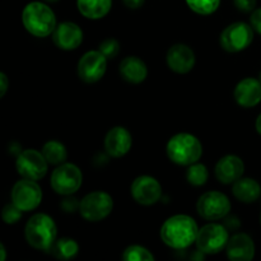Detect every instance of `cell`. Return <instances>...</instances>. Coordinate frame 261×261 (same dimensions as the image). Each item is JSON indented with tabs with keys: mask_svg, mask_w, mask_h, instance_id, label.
<instances>
[{
	"mask_svg": "<svg viewBox=\"0 0 261 261\" xmlns=\"http://www.w3.org/2000/svg\"><path fill=\"white\" fill-rule=\"evenodd\" d=\"M199 227L195 219L186 214L170 217L161 227V240L175 250L189 249L196 242Z\"/></svg>",
	"mask_w": 261,
	"mask_h": 261,
	"instance_id": "1",
	"label": "cell"
},
{
	"mask_svg": "<svg viewBox=\"0 0 261 261\" xmlns=\"http://www.w3.org/2000/svg\"><path fill=\"white\" fill-rule=\"evenodd\" d=\"M22 22L25 30L36 37H47L56 28V17L48 5L41 2L28 3L22 12Z\"/></svg>",
	"mask_w": 261,
	"mask_h": 261,
	"instance_id": "2",
	"label": "cell"
},
{
	"mask_svg": "<svg viewBox=\"0 0 261 261\" xmlns=\"http://www.w3.org/2000/svg\"><path fill=\"white\" fill-rule=\"evenodd\" d=\"M25 241L33 249L48 251L51 245L58 239V227L50 216L37 213L28 219L24 228Z\"/></svg>",
	"mask_w": 261,
	"mask_h": 261,
	"instance_id": "3",
	"label": "cell"
},
{
	"mask_svg": "<svg viewBox=\"0 0 261 261\" xmlns=\"http://www.w3.org/2000/svg\"><path fill=\"white\" fill-rule=\"evenodd\" d=\"M166 152L171 162L178 166H190L199 162L203 155V145L195 135L178 133L168 140Z\"/></svg>",
	"mask_w": 261,
	"mask_h": 261,
	"instance_id": "4",
	"label": "cell"
},
{
	"mask_svg": "<svg viewBox=\"0 0 261 261\" xmlns=\"http://www.w3.org/2000/svg\"><path fill=\"white\" fill-rule=\"evenodd\" d=\"M83 184V173L74 163L64 162L51 173L50 185L59 195H73Z\"/></svg>",
	"mask_w": 261,
	"mask_h": 261,
	"instance_id": "5",
	"label": "cell"
},
{
	"mask_svg": "<svg viewBox=\"0 0 261 261\" xmlns=\"http://www.w3.org/2000/svg\"><path fill=\"white\" fill-rule=\"evenodd\" d=\"M114 209V199L106 191H92L81 200L79 213L88 222H101L106 219Z\"/></svg>",
	"mask_w": 261,
	"mask_h": 261,
	"instance_id": "6",
	"label": "cell"
},
{
	"mask_svg": "<svg viewBox=\"0 0 261 261\" xmlns=\"http://www.w3.org/2000/svg\"><path fill=\"white\" fill-rule=\"evenodd\" d=\"M228 229L224 224L208 223L199 228L196 247L205 255L219 254L227 247L229 241Z\"/></svg>",
	"mask_w": 261,
	"mask_h": 261,
	"instance_id": "7",
	"label": "cell"
},
{
	"mask_svg": "<svg viewBox=\"0 0 261 261\" xmlns=\"http://www.w3.org/2000/svg\"><path fill=\"white\" fill-rule=\"evenodd\" d=\"M254 41V28L245 22H234L227 25L221 33L219 43L228 53L246 50Z\"/></svg>",
	"mask_w": 261,
	"mask_h": 261,
	"instance_id": "8",
	"label": "cell"
},
{
	"mask_svg": "<svg viewBox=\"0 0 261 261\" xmlns=\"http://www.w3.org/2000/svg\"><path fill=\"white\" fill-rule=\"evenodd\" d=\"M196 211L199 216L206 221H219L229 214L231 201L228 196L221 191H206L199 198Z\"/></svg>",
	"mask_w": 261,
	"mask_h": 261,
	"instance_id": "9",
	"label": "cell"
},
{
	"mask_svg": "<svg viewBox=\"0 0 261 261\" xmlns=\"http://www.w3.org/2000/svg\"><path fill=\"white\" fill-rule=\"evenodd\" d=\"M15 168L22 178L38 181L47 173L48 162L40 150L24 149L18 154Z\"/></svg>",
	"mask_w": 261,
	"mask_h": 261,
	"instance_id": "10",
	"label": "cell"
},
{
	"mask_svg": "<svg viewBox=\"0 0 261 261\" xmlns=\"http://www.w3.org/2000/svg\"><path fill=\"white\" fill-rule=\"evenodd\" d=\"M10 198L22 212L35 211L42 201V189L37 181L23 178L14 184Z\"/></svg>",
	"mask_w": 261,
	"mask_h": 261,
	"instance_id": "11",
	"label": "cell"
},
{
	"mask_svg": "<svg viewBox=\"0 0 261 261\" xmlns=\"http://www.w3.org/2000/svg\"><path fill=\"white\" fill-rule=\"evenodd\" d=\"M109 59L99 50H92L84 54L78 61V76L86 83H96L103 78L107 70Z\"/></svg>",
	"mask_w": 261,
	"mask_h": 261,
	"instance_id": "12",
	"label": "cell"
},
{
	"mask_svg": "<svg viewBox=\"0 0 261 261\" xmlns=\"http://www.w3.org/2000/svg\"><path fill=\"white\" fill-rule=\"evenodd\" d=\"M132 196L140 205L149 206L155 204L162 198V186L157 178L148 175L138 176L132 184Z\"/></svg>",
	"mask_w": 261,
	"mask_h": 261,
	"instance_id": "13",
	"label": "cell"
},
{
	"mask_svg": "<svg viewBox=\"0 0 261 261\" xmlns=\"http://www.w3.org/2000/svg\"><path fill=\"white\" fill-rule=\"evenodd\" d=\"M166 61L172 71L177 74H186L195 66V53L185 43H176L168 48Z\"/></svg>",
	"mask_w": 261,
	"mask_h": 261,
	"instance_id": "14",
	"label": "cell"
},
{
	"mask_svg": "<svg viewBox=\"0 0 261 261\" xmlns=\"http://www.w3.org/2000/svg\"><path fill=\"white\" fill-rule=\"evenodd\" d=\"M133 145V137L124 126H114L105 137V150L112 158H121L127 154Z\"/></svg>",
	"mask_w": 261,
	"mask_h": 261,
	"instance_id": "15",
	"label": "cell"
},
{
	"mask_svg": "<svg viewBox=\"0 0 261 261\" xmlns=\"http://www.w3.org/2000/svg\"><path fill=\"white\" fill-rule=\"evenodd\" d=\"M53 41L61 50H75L83 42V31L74 22H61L53 32Z\"/></svg>",
	"mask_w": 261,
	"mask_h": 261,
	"instance_id": "16",
	"label": "cell"
},
{
	"mask_svg": "<svg viewBox=\"0 0 261 261\" xmlns=\"http://www.w3.org/2000/svg\"><path fill=\"white\" fill-rule=\"evenodd\" d=\"M245 172V163L239 155L234 154H227L222 157L221 160L217 162L216 173L217 180L224 185H233L239 178L244 176Z\"/></svg>",
	"mask_w": 261,
	"mask_h": 261,
	"instance_id": "17",
	"label": "cell"
},
{
	"mask_svg": "<svg viewBox=\"0 0 261 261\" xmlns=\"http://www.w3.org/2000/svg\"><path fill=\"white\" fill-rule=\"evenodd\" d=\"M234 101L245 109L255 107L261 102V82L249 76L237 83L233 92Z\"/></svg>",
	"mask_w": 261,
	"mask_h": 261,
	"instance_id": "18",
	"label": "cell"
},
{
	"mask_svg": "<svg viewBox=\"0 0 261 261\" xmlns=\"http://www.w3.org/2000/svg\"><path fill=\"white\" fill-rule=\"evenodd\" d=\"M226 252L231 261H251L255 256V244L249 234L239 232L229 237Z\"/></svg>",
	"mask_w": 261,
	"mask_h": 261,
	"instance_id": "19",
	"label": "cell"
},
{
	"mask_svg": "<svg viewBox=\"0 0 261 261\" xmlns=\"http://www.w3.org/2000/svg\"><path fill=\"white\" fill-rule=\"evenodd\" d=\"M119 70L122 79L133 84L142 83L148 75L147 64L138 56H126L120 63Z\"/></svg>",
	"mask_w": 261,
	"mask_h": 261,
	"instance_id": "20",
	"label": "cell"
},
{
	"mask_svg": "<svg viewBox=\"0 0 261 261\" xmlns=\"http://www.w3.org/2000/svg\"><path fill=\"white\" fill-rule=\"evenodd\" d=\"M232 194L241 203H254L261 195V188L256 180L251 177H244L236 181L232 186Z\"/></svg>",
	"mask_w": 261,
	"mask_h": 261,
	"instance_id": "21",
	"label": "cell"
},
{
	"mask_svg": "<svg viewBox=\"0 0 261 261\" xmlns=\"http://www.w3.org/2000/svg\"><path fill=\"white\" fill-rule=\"evenodd\" d=\"M76 7L87 19H101L111 10L112 0H76Z\"/></svg>",
	"mask_w": 261,
	"mask_h": 261,
	"instance_id": "22",
	"label": "cell"
},
{
	"mask_svg": "<svg viewBox=\"0 0 261 261\" xmlns=\"http://www.w3.org/2000/svg\"><path fill=\"white\" fill-rule=\"evenodd\" d=\"M79 251V245L75 240L69 237L56 239V241L51 245L47 252H50L58 260H70L76 256Z\"/></svg>",
	"mask_w": 261,
	"mask_h": 261,
	"instance_id": "23",
	"label": "cell"
},
{
	"mask_svg": "<svg viewBox=\"0 0 261 261\" xmlns=\"http://www.w3.org/2000/svg\"><path fill=\"white\" fill-rule=\"evenodd\" d=\"M41 152L45 155L48 165L53 166L61 165L68 158V150H66L65 145L59 142V140H48V142H46Z\"/></svg>",
	"mask_w": 261,
	"mask_h": 261,
	"instance_id": "24",
	"label": "cell"
},
{
	"mask_svg": "<svg viewBox=\"0 0 261 261\" xmlns=\"http://www.w3.org/2000/svg\"><path fill=\"white\" fill-rule=\"evenodd\" d=\"M209 178V172L206 166L203 163L195 162L193 165L188 166L186 170V180L193 186H203L205 185Z\"/></svg>",
	"mask_w": 261,
	"mask_h": 261,
	"instance_id": "25",
	"label": "cell"
},
{
	"mask_svg": "<svg viewBox=\"0 0 261 261\" xmlns=\"http://www.w3.org/2000/svg\"><path fill=\"white\" fill-rule=\"evenodd\" d=\"M121 259L124 261H154V255L144 246L132 245L122 252Z\"/></svg>",
	"mask_w": 261,
	"mask_h": 261,
	"instance_id": "26",
	"label": "cell"
},
{
	"mask_svg": "<svg viewBox=\"0 0 261 261\" xmlns=\"http://www.w3.org/2000/svg\"><path fill=\"white\" fill-rule=\"evenodd\" d=\"M186 4L198 14L209 15L218 9L221 0H186Z\"/></svg>",
	"mask_w": 261,
	"mask_h": 261,
	"instance_id": "27",
	"label": "cell"
},
{
	"mask_svg": "<svg viewBox=\"0 0 261 261\" xmlns=\"http://www.w3.org/2000/svg\"><path fill=\"white\" fill-rule=\"evenodd\" d=\"M2 218L4 221V223L7 224H14L22 218V211L15 205L14 203L7 204V205L3 208L2 212Z\"/></svg>",
	"mask_w": 261,
	"mask_h": 261,
	"instance_id": "28",
	"label": "cell"
},
{
	"mask_svg": "<svg viewBox=\"0 0 261 261\" xmlns=\"http://www.w3.org/2000/svg\"><path fill=\"white\" fill-rule=\"evenodd\" d=\"M98 50L110 60V59H114L119 55L120 43L115 38H106V40L101 42Z\"/></svg>",
	"mask_w": 261,
	"mask_h": 261,
	"instance_id": "29",
	"label": "cell"
},
{
	"mask_svg": "<svg viewBox=\"0 0 261 261\" xmlns=\"http://www.w3.org/2000/svg\"><path fill=\"white\" fill-rule=\"evenodd\" d=\"M60 208L65 213H74V212L79 211L81 208V201L73 195H66L65 199H63L60 203Z\"/></svg>",
	"mask_w": 261,
	"mask_h": 261,
	"instance_id": "30",
	"label": "cell"
},
{
	"mask_svg": "<svg viewBox=\"0 0 261 261\" xmlns=\"http://www.w3.org/2000/svg\"><path fill=\"white\" fill-rule=\"evenodd\" d=\"M234 7L240 10V12L249 13L254 12L255 7H256V0H233Z\"/></svg>",
	"mask_w": 261,
	"mask_h": 261,
	"instance_id": "31",
	"label": "cell"
},
{
	"mask_svg": "<svg viewBox=\"0 0 261 261\" xmlns=\"http://www.w3.org/2000/svg\"><path fill=\"white\" fill-rule=\"evenodd\" d=\"M250 24L256 31L259 35H261V8H257L254 12H251V17H250Z\"/></svg>",
	"mask_w": 261,
	"mask_h": 261,
	"instance_id": "32",
	"label": "cell"
},
{
	"mask_svg": "<svg viewBox=\"0 0 261 261\" xmlns=\"http://www.w3.org/2000/svg\"><path fill=\"white\" fill-rule=\"evenodd\" d=\"M223 224L228 231H237V229L240 228V226H241V222H240V219L237 218V217L227 216L224 217Z\"/></svg>",
	"mask_w": 261,
	"mask_h": 261,
	"instance_id": "33",
	"label": "cell"
},
{
	"mask_svg": "<svg viewBox=\"0 0 261 261\" xmlns=\"http://www.w3.org/2000/svg\"><path fill=\"white\" fill-rule=\"evenodd\" d=\"M8 88H9V78L5 73H0V98L5 96Z\"/></svg>",
	"mask_w": 261,
	"mask_h": 261,
	"instance_id": "34",
	"label": "cell"
},
{
	"mask_svg": "<svg viewBox=\"0 0 261 261\" xmlns=\"http://www.w3.org/2000/svg\"><path fill=\"white\" fill-rule=\"evenodd\" d=\"M122 3L129 9H139V8H142L144 5L145 0H122Z\"/></svg>",
	"mask_w": 261,
	"mask_h": 261,
	"instance_id": "35",
	"label": "cell"
},
{
	"mask_svg": "<svg viewBox=\"0 0 261 261\" xmlns=\"http://www.w3.org/2000/svg\"><path fill=\"white\" fill-rule=\"evenodd\" d=\"M7 259V250L3 244H0V261H5Z\"/></svg>",
	"mask_w": 261,
	"mask_h": 261,
	"instance_id": "36",
	"label": "cell"
},
{
	"mask_svg": "<svg viewBox=\"0 0 261 261\" xmlns=\"http://www.w3.org/2000/svg\"><path fill=\"white\" fill-rule=\"evenodd\" d=\"M255 127H256V132L261 135V114L257 116L256 122H255Z\"/></svg>",
	"mask_w": 261,
	"mask_h": 261,
	"instance_id": "37",
	"label": "cell"
},
{
	"mask_svg": "<svg viewBox=\"0 0 261 261\" xmlns=\"http://www.w3.org/2000/svg\"><path fill=\"white\" fill-rule=\"evenodd\" d=\"M46 2H48V3H56V2H59V0H46Z\"/></svg>",
	"mask_w": 261,
	"mask_h": 261,
	"instance_id": "38",
	"label": "cell"
},
{
	"mask_svg": "<svg viewBox=\"0 0 261 261\" xmlns=\"http://www.w3.org/2000/svg\"><path fill=\"white\" fill-rule=\"evenodd\" d=\"M259 81L261 82V71H260V74H259Z\"/></svg>",
	"mask_w": 261,
	"mask_h": 261,
	"instance_id": "39",
	"label": "cell"
},
{
	"mask_svg": "<svg viewBox=\"0 0 261 261\" xmlns=\"http://www.w3.org/2000/svg\"><path fill=\"white\" fill-rule=\"evenodd\" d=\"M260 221H261V216H260Z\"/></svg>",
	"mask_w": 261,
	"mask_h": 261,
	"instance_id": "40",
	"label": "cell"
}]
</instances>
